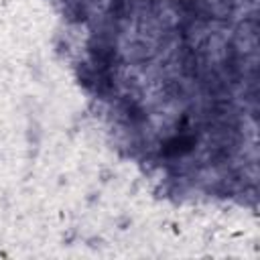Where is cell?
Here are the masks:
<instances>
[{
  "label": "cell",
  "instance_id": "6da1fadb",
  "mask_svg": "<svg viewBox=\"0 0 260 260\" xmlns=\"http://www.w3.org/2000/svg\"><path fill=\"white\" fill-rule=\"evenodd\" d=\"M89 55H91V61L98 71H110V67L114 65V61L118 57L116 45L106 35H98L89 41Z\"/></svg>",
  "mask_w": 260,
  "mask_h": 260
},
{
  "label": "cell",
  "instance_id": "7a4b0ae2",
  "mask_svg": "<svg viewBox=\"0 0 260 260\" xmlns=\"http://www.w3.org/2000/svg\"><path fill=\"white\" fill-rule=\"evenodd\" d=\"M225 71L236 79L240 77V57L236 53L234 47H228V53H225Z\"/></svg>",
  "mask_w": 260,
  "mask_h": 260
},
{
  "label": "cell",
  "instance_id": "3957f363",
  "mask_svg": "<svg viewBox=\"0 0 260 260\" xmlns=\"http://www.w3.org/2000/svg\"><path fill=\"white\" fill-rule=\"evenodd\" d=\"M181 67H183V73L185 75H195V71H197V57L187 47H185V51L181 55Z\"/></svg>",
  "mask_w": 260,
  "mask_h": 260
},
{
  "label": "cell",
  "instance_id": "277c9868",
  "mask_svg": "<svg viewBox=\"0 0 260 260\" xmlns=\"http://www.w3.org/2000/svg\"><path fill=\"white\" fill-rule=\"evenodd\" d=\"M95 71L89 67V65H85V63H81V67L77 69V77H79V83L83 85V87H87V89H93V83H95Z\"/></svg>",
  "mask_w": 260,
  "mask_h": 260
},
{
  "label": "cell",
  "instance_id": "5b68a950",
  "mask_svg": "<svg viewBox=\"0 0 260 260\" xmlns=\"http://www.w3.org/2000/svg\"><path fill=\"white\" fill-rule=\"evenodd\" d=\"M85 16H87V10H85V6L81 2H75V4H71L67 8V18L71 22H81V20H85Z\"/></svg>",
  "mask_w": 260,
  "mask_h": 260
},
{
  "label": "cell",
  "instance_id": "8992f818",
  "mask_svg": "<svg viewBox=\"0 0 260 260\" xmlns=\"http://www.w3.org/2000/svg\"><path fill=\"white\" fill-rule=\"evenodd\" d=\"M126 12H128V0H112L110 2V14L114 18H124Z\"/></svg>",
  "mask_w": 260,
  "mask_h": 260
},
{
  "label": "cell",
  "instance_id": "52a82bcc",
  "mask_svg": "<svg viewBox=\"0 0 260 260\" xmlns=\"http://www.w3.org/2000/svg\"><path fill=\"white\" fill-rule=\"evenodd\" d=\"M126 112H128V118H130V120H134V122L144 120V112H142V108H140V106H136V104H130V106L126 108Z\"/></svg>",
  "mask_w": 260,
  "mask_h": 260
}]
</instances>
